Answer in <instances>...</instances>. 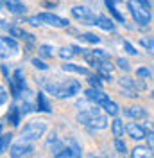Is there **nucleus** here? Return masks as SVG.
<instances>
[{"instance_id": "f257e3e1", "label": "nucleus", "mask_w": 154, "mask_h": 158, "mask_svg": "<svg viewBox=\"0 0 154 158\" xmlns=\"http://www.w3.org/2000/svg\"><path fill=\"white\" fill-rule=\"evenodd\" d=\"M45 90L56 99H68L81 92V83L77 79H67L65 83H45Z\"/></svg>"}, {"instance_id": "f03ea898", "label": "nucleus", "mask_w": 154, "mask_h": 158, "mask_svg": "<svg viewBox=\"0 0 154 158\" xmlns=\"http://www.w3.org/2000/svg\"><path fill=\"white\" fill-rule=\"evenodd\" d=\"M127 9L131 13V16L135 20L140 27H147L152 20V15H151V9H147L145 6H142L138 0H127Z\"/></svg>"}, {"instance_id": "7ed1b4c3", "label": "nucleus", "mask_w": 154, "mask_h": 158, "mask_svg": "<svg viewBox=\"0 0 154 158\" xmlns=\"http://www.w3.org/2000/svg\"><path fill=\"white\" fill-rule=\"evenodd\" d=\"M45 131H47V122H43V120H32L29 124H25V128L22 129V140L34 142L39 137H43Z\"/></svg>"}, {"instance_id": "20e7f679", "label": "nucleus", "mask_w": 154, "mask_h": 158, "mask_svg": "<svg viewBox=\"0 0 154 158\" xmlns=\"http://www.w3.org/2000/svg\"><path fill=\"white\" fill-rule=\"evenodd\" d=\"M18 52H20V45L13 36H0V58L2 59L14 58Z\"/></svg>"}, {"instance_id": "39448f33", "label": "nucleus", "mask_w": 154, "mask_h": 158, "mask_svg": "<svg viewBox=\"0 0 154 158\" xmlns=\"http://www.w3.org/2000/svg\"><path fill=\"white\" fill-rule=\"evenodd\" d=\"M72 16L75 20H79L81 23H86V25H97V16L91 13L90 7L86 6H74L72 7Z\"/></svg>"}, {"instance_id": "423d86ee", "label": "nucleus", "mask_w": 154, "mask_h": 158, "mask_svg": "<svg viewBox=\"0 0 154 158\" xmlns=\"http://www.w3.org/2000/svg\"><path fill=\"white\" fill-rule=\"evenodd\" d=\"M32 151H34L32 142H29V140H20L18 144H14V146L11 148L9 153H11L13 158H20V156H29Z\"/></svg>"}, {"instance_id": "0eeeda50", "label": "nucleus", "mask_w": 154, "mask_h": 158, "mask_svg": "<svg viewBox=\"0 0 154 158\" xmlns=\"http://www.w3.org/2000/svg\"><path fill=\"white\" fill-rule=\"evenodd\" d=\"M39 20L43 22V23H47V25H52V27H58V29H67L68 27V20L61 18L58 15H52V13H41L38 15Z\"/></svg>"}, {"instance_id": "6e6552de", "label": "nucleus", "mask_w": 154, "mask_h": 158, "mask_svg": "<svg viewBox=\"0 0 154 158\" xmlns=\"http://www.w3.org/2000/svg\"><path fill=\"white\" fill-rule=\"evenodd\" d=\"M125 133L129 135V138H133V140H145L147 137V129L142 126V124H138V122H129V124H125Z\"/></svg>"}, {"instance_id": "1a4fd4ad", "label": "nucleus", "mask_w": 154, "mask_h": 158, "mask_svg": "<svg viewBox=\"0 0 154 158\" xmlns=\"http://www.w3.org/2000/svg\"><path fill=\"white\" fill-rule=\"evenodd\" d=\"M84 95H86L88 101L95 102V104H99V106H104L107 101H109L107 94H104V92H102L100 88H93V86H90V88L84 92Z\"/></svg>"}, {"instance_id": "9d476101", "label": "nucleus", "mask_w": 154, "mask_h": 158, "mask_svg": "<svg viewBox=\"0 0 154 158\" xmlns=\"http://www.w3.org/2000/svg\"><path fill=\"white\" fill-rule=\"evenodd\" d=\"M124 115L129 117V118H135V120H145V118L149 117V111H147L144 106L135 104V106H127V108H124Z\"/></svg>"}, {"instance_id": "9b49d317", "label": "nucleus", "mask_w": 154, "mask_h": 158, "mask_svg": "<svg viewBox=\"0 0 154 158\" xmlns=\"http://www.w3.org/2000/svg\"><path fill=\"white\" fill-rule=\"evenodd\" d=\"M6 29L9 31V36L13 38H18V40H23V41H29V43H34V36L25 32V31L18 27V25H6Z\"/></svg>"}, {"instance_id": "f8f14e48", "label": "nucleus", "mask_w": 154, "mask_h": 158, "mask_svg": "<svg viewBox=\"0 0 154 158\" xmlns=\"http://www.w3.org/2000/svg\"><path fill=\"white\" fill-rule=\"evenodd\" d=\"M4 7L13 15H23L27 11V7L23 6L22 0H4Z\"/></svg>"}, {"instance_id": "ddd939ff", "label": "nucleus", "mask_w": 154, "mask_h": 158, "mask_svg": "<svg viewBox=\"0 0 154 158\" xmlns=\"http://www.w3.org/2000/svg\"><path fill=\"white\" fill-rule=\"evenodd\" d=\"M65 146H67V144H65L63 140H59L56 133H52V135L48 137V140L45 142V148H47L50 153H58V151H61Z\"/></svg>"}, {"instance_id": "4468645a", "label": "nucleus", "mask_w": 154, "mask_h": 158, "mask_svg": "<svg viewBox=\"0 0 154 158\" xmlns=\"http://www.w3.org/2000/svg\"><path fill=\"white\" fill-rule=\"evenodd\" d=\"M131 156L133 158H152L154 156V149L151 146H136L131 151Z\"/></svg>"}, {"instance_id": "2eb2a0df", "label": "nucleus", "mask_w": 154, "mask_h": 158, "mask_svg": "<svg viewBox=\"0 0 154 158\" xmlns=\"http://www.w3.org/2000/svg\"><path fill=\"white\" fill-rule=\"evenodd\" d=\"M107 117L106 115H102V113H97L91 117V122H90V128L91 129H106L107 128Z\"/></svg>"}, {"instance_id": "dca6fc26", "label": "nucleus", "mask_w": 154, "mask_h": 158, "mask_svg": "<svg viewBox=\"0 0 154 158\" xmlns=\"http://www.w3.org/2000/svg\"><path fill=\"white\" fill-rule=\"evenodd\" d=\"M20 120H22V111H20V108L16 106V104L9 106V111H7V122H11V124L16 128V126H20Z\"/></svg>"}, {"instance_id": "f3484780", "label": "nucleus", "mask_w": 154, "mask_h": 158, "mask_svg": "<svg viewBox=\"0 0 154 158\" xmlns=\"http://www.w3.org/2000/svg\"><path fill=\"white\" fill-rule=\"evenodd\" d=\"M36 110L38 111H45V113H50L52 111L50 104H48V99L43 92H38V95H36Z\"/></svg>"}, {"instance_id": "a211bd4d", "label": "nucleus", "mask_w": 154, "mask_h": 158, "mask_svg": "<svg viewBox=\"0 0 154 158\" xmlns=\"http://www.w3.org/2000/svg\"><path fill=\"white\" fill-rule=\"evenodd\" d=\"M13 83H14V86L20 90V94H22L23 90H27L25 77H23V70H22V69H16L14 72H13Z\"/></svg>"}, {"instance_id": "6ab92c4d", "label": "nucleus", "mask_w": 154, "mask_h": 158, "mask_svg": "<svg viewBox=\"0 0 154 158\" xmlns=\"http://www.w3.org/2000/svg\"><path fill=\"white\" fill-rule=\"evenodd\" d=\"M104 4H106V7H107V11H109V15L113 16V18L118 22V23H122V25H125V18L122 16V13L115 7V2L113 0H104Z\"/></svg>"}, {"instance_id": "aec40b11", "label": "nucleus", "mask_w": 154, "mask_h": 158, "mask_svg": "<svg viewBox=\"0 0 154 158\" xmlns=\"http://www.w3.org/2000/svg\"><path fill=\"white\" fill-rule=\"evenodd\" d=\"M97 25H99L102 31L115 32V23H113V20L107 18V16H104V15H99V16H97Z\"/></svg>"}, {"instance_id": "412c9836", "label": "nucleus", "mask_w": 154, "mask_h": 158, "mask_svg": "<svg viewBox=\"0 0 154 158\" xmlns=\"http://www.w3.org/2000/svg\"><path fill=\"white\" fill-rule=\"evenodd\" d=\"M61 69L65 70V72H72V74H79V76H90L88 69L81 67V65H74V63H65Z\"/></svg>"}, {"instance_id": "4be33fe9", "label": "nucleus", "mask_w": 154, "mask_h": 158, "mask_svg": "<svg viewBox=\"0 0 154 158\" xmlns=\"http://www.w3.org/2000/svg\"><path fill=\"white\" fill-rule=\"evenodd\" d=\"M125 131V126H124V120H120V118H115L113 122H111V133H113V137L115 138H120L124 135Z\"/></svg>"}, {"instance_id": "5701e85b", "label": "nucleus", "mask_w": 154, "mask_h": 158, "mask_svg": "<svg viewBox=\"0 0 154 158\" xmlns=\"http://www.w3.org/2000/svg\"><path fill=\"white\" fill-rule=\"evenodd\" d=\"M91 117H93L91 110L86 108V110H83V111H79V113H77V122H79V124H83V126H90Z\"/></svg>"}, {"instance_id": "b1692460", "label": "nucleus", "mask_w": 154, "mask_h": 158, "mask_svg": "<svg viewBox=\"0 0 154 158\" xmlns=\"http://www.w3.org/2000/svg\"><path fill=\"white\" fill-rule=\"evenodd\" d=\"M83 58H84V61H86L88 65H90V67H91V69H99V67H100V59H97L95 56H93V52H91V50H90V52H88V50H84V54H83Z\"/></svg>"}, {"instance_id": "393cba45", "label": "nucleus", "mask_w": 154, "mask_h": 158, "mask_svg": "<svg viewBox=\"0 0 154 158\" xmlns=\"http://www.w3.org/2000/svg\"><path fill=\"white\" fill-rule=\"evenodd\" d=\"M102 108L106 110V113L109 115V117H116V115H118V111H120V108H118V104H116L115 101H107Z\"/></svg>"}, {"instance_id": "a878e982", "label": "nucleus", "mask_w": 154, "mask_h": 158, "mask_svg": "<svg viewBox=\"0 0 154 158\" xmlns=\"http://www.w3.org/2000/svg\"><path fill=\"white\" fill-rule=\"evenodd\" d=\"M140 45L154 56V36H145V38H142L140 40Z\"/></svg>"}, {"instance_id": "bb28decb", "label": "nucleus", "mask_w": 154, "mask_h": 158, "mask_svg": "<svg viewBox=\"0 0 154 158\" xmlns=\"http://www.w3.org/2000/svg\"><path fill=\"white\" fill-rule=\"evenodd\" d=\"M11 138H13V135H11V133H6V135H0V155H2V151H6V149L9 148Z\"/></svg>"}, {"instance_id": "cd10ccee", "label": "nucleus", "mask_w": 154, "mask_h": 158, "mask_svg": "<svg viewBox=\"0 0 154 158\" xmlns=\"http://www.w3.org/2000/svg\"><path fill=\"white\" fill-rule=\"evenodd\" d=\"M52 47H50V45H47V43H45V45H39L38 47V54L39 56H41V58H52Z\"/></svg>"}, {"instance_id": "c85d7f7f", "label": "nucleus", "mask_w": 154, "mask_h": 158, "mask_svg": "<svg viewBox=\"0 0 154 158\" xmlns=\"http://www.w3.org/2000/svg\"><path fill=\"white\" fill-rule=\"evenodd\" d=\"M118 85L122 86V88H133V90H136L135 88V79H131V77H127V76H122V77L118 79Z\"/></svg>"}, {"instance_id": "c756f323", "label": "nucleus", "mask_w": 154, "mask_h": 158, "mask_svg": "<svg viewBox=\"0 0 154 158\" xmlns=\"http://www.w3.org/2000/svg\"><path fill=\"white\" fill-rule=\"evenodd\" d=\"M88 83H90V86H93V88H102V79H100L99 74L88 76Z\"/></svg>"}, {"instance_id": "7c9ffc66", "label": "nucleus", "mask_w": 154, "mask_h": 158, "mask_svg": "<svg viewBox=\"0 0 154 158\" xmlns=\"http://www.w3.org/2000/svg\"><path fill=\"white\" fill-rule=\"evenodd\" d=\"M67 146L72 149V151H74V155H75V156H81V155H83V151H81V146L77 144L74 138H68V140H67Z\"/></svg>"}, {"instance_id": "2f4dec72", "label": "nucleus", "mask_w": 154, "mask_h": 158, "mask_svg": "<svg viewBox=\"0 0 154 158\" xmlns=\"http://www.w3.org/2000/svg\"><path fill=\"white\" fill-rule=\"evenodd\" d=\"M54 156H56V158H72V156H75V155H74V151L68 148V146H65L61 151L54 153Z\"/></svg>"}, {"instance_id": "473e14b6", "label": "nucleus", "mask_w": 154, "mask_h": 158, "mask_svg": "<svg viewBox=\"0 0 154 158\" xmlns=\"http://www.w3.org/2000/svg\"><path fill=\"white\" fill-rule=\"evenodd\" d=\"M93 52V56H95L97 59H100V63L102 61H107V59H111V56L107 54L106 50H102V49H95V50H91Z\"/></svg>"}, {"instance_id": "72a5a7b5", "label": "nucleus", "mask_w": 154, "mask_h": 158, "mask_svg": "<svg viewBox=\"0 0 154 158\" xmlns=\"http://www.w3.org/2000/svg\"><path fill=\"white\" fill-rule=\"evenodd\" d=\"M74 54H75V52L72 50V47H68V49H67V47H63V49H59V52H58V56L61 59H70Z\"/></svg>"}, {"instance_id": "f704fd0d", "label": "nucleus", "mask_w": 154, "mask_h": 158, "mask_svg": "<svg viewBox=\"0 0 154 158\" xmlns=\"http://www.w3.org/2000/svg\"><path fill=\"white\" fill-rule=\"evenodd\" d=\"M115 149H116V153H120V155L127 153V146H125V142L122 138H115Z\"/></svg>"}, {"instance_id": "c9c22d12", "label": "nucleus", "mask_w": 154, "mask_h": 158, "mask_svg": "<svg viewBox=\"0 0 154 158\" xmlns=\"http://www.w3.org/2000/svg\"><path fill=\"white\" fill-rule=\"evenodd\" d=\"M79 38L88 41V43H100V38H99L97 34H93V32H86V34H83V36H79Z\"/></svg>"}, {"instance_id": "e433bc0d", "label": "nucleus", "mask_w": 154, "mask_h": 158, "mask_svg": "<svg viewBox=\"0 0 154 158\" xmlns=\"http://www.w3.org/2000/svg\"><path fill=\"white\" fill-rule=\"evenodd\" d=\"M136 77L149 79V77H152V72H151L149 69H145V67H140V69L136 70Z\"/></svg>"}, {"instance_id": "4c0bfd02", "label": "nucleus", "mask_w": 154, "mask_h": 158, "mask_svg": "<svg viewBox=\"0 0 154 158\" xmlns=\"http://www.w3.org/2000/svg\"><path fill=\"white\" fill-rule=\"evenodd\" d=\"M116 67L120 70H124V72H129L131 70V65H129V61L124 58H116Z\"/></svg>"}, {"instance_id": "58836bf2", "label": "nucleus", "mask_w": 154, "mask_h": 158, "mask_svg": "<svg viewBox=\"0 0 154 158\" xmlns=\"http://www.w3.org/2000/svg\"><path fill=\"white\" fill-rule=\"evenodd\" d=\"M122 95L127 99H136L140 94H138V90H133V88H122Z\"/></svg>"}, {"instance_id": "ea45409f", "label": "nucleus", "mask_w": 154, "mask_h": 158, "mask_svg": "<svg viewBox=\"0 0 154 158\" xmlns=\"http://www.w3.org/2000/svg\"><path fill=\"white\" fill-rule=\"evenodd\" d=\"M122 45H124V49H125V52H127V54H131V56H138V50L135 49V45H131L127 40H125Z\"/></svg>"}, {"instance_id": "a19ab883", "label": "nucleus", "mask_w": 154, "mask_h": 158, "mask_svg": "<svg viewBox=\"0 0 154 158\" xmlns=\"http://www.w3.org/2000/svg\"><path fill=\"white\" fill-rule=\"evenodd\" d=\"M97 74L100 76V79H102V81H113L111 72H107V70H104V69H99V70H97Z\"/></svg>"}, {"instance_id": "79ce46f5", "label": "nucleus", "mask_w": 154, "mask_h": 158, "mask_svg": "<svg viewBox=\"0 0 154 158\" xmlns=\"http://www.w3.org/2000/svg\"><path fill=\"white\" fill-rule=\"evenodd\" d=\"M135 88L138 90V92H145V90H147V85H145V81L142 77L135 79Z\"/></svg>"}, {"instance_id": "37998d69", "label": "nucleus", "mask_w": 154, "mask_h": 158, "mask_svg": "<svg viewBox=\"0 0 154 158\" xmlns=\"http://www.w3.org/2000/svg\"><path fill=\"white\" fill-rule=\"evenodd\" d=\"M32 65H34L38 70H47L48 69L47 63H45V61H41V59H38V58H32Z\"/></svg>"}, {"instance_id": "c03bdc74", "label": "nucleus", "mask_w": 154, "mask_h": 158, "mask_svg": "<svg viewBox=\"0 0 154 158\" xmlns=\"http://www.w3.org/2000/svg\"><path fill=\"white\" fill-rule=\"evenodd\" d=\"M23 22H27V23H30L32 27H39V25L43 23V22L39 20V16H30V18H25Z\"/></svg>"}, {"instance_id": "a18cd8bd", "label": "nucleus", "mask_w": 154, "mask_h": 158, "mask_svg": "<svg viewBox=\"0 0 154 158\" xmlns=\"http://www.w3.org/2000/svg\"><path fill=\"white\" fill-rule=\"evenodd\" d=\"M41 6H43V7H48V9H54V7L58 6V0H43Z\"/></svg>"}, {"instance_id": "49530a36", "label": "nucleus", "mask_w": 154, "mask_h": 158, "mask_svg": "<svg viewBox=\"0 0 154 158\" xmlns=\"http://www.w3.org/2000/svg\"><path fill=\"white\" fill-rule=\"evenodd\" d=\"M145 140H147V146H151V148L154 149V131H149L147 137H145Z\"/></svg>"}, {"instance_id": "de8ad7c7", "label": "nucleus", "mask_w": 154, "mask_h": 158, "mask_svg": "<svg viewBox=\"0 0 154 158\" xmlns=\"http://www.w3.org/2000/svg\"><path fill=\"white\" fill-rule=\"evenodd\" d=\"M7 95H9V94L6 92V88H4V86H0V104H4V102L7 101Z\"/></svg>"}, {"instance_id": "09e8293b", "label": "nucleus", "mask_w": 154, "mask_h": 158, "mask_svg": "<svg viewBox=\"0 0 154 158\" xmlns=\"http://www.w3.org/2000/svg\"><path fill=\"white\" fill-rule=\"evenodd\" d=\"M142 126L147 129V133H149V131H154V124H152V122H149L147 118H145V122H142Z\"/></svg>"}, {"instance_id": "8fccbe9b", "label": "nucleus", "mask_w": 154, "mask_h": 158, "mask_svg": "<svg viewBox=\"0 0 154 158\" xmlns=\"http://www.w3.org/2000/svg\"><path fill=\"white\" fill-rule=\"evenodd\" d=\"M72 50H74L75 54H81V56H83V54H84V50H86V49H81V47H77V45H72Z\"/></svg>"}, {"instance_id": "3c124183", "label": "nucleus", "mask_w": 154, "mask_h": 158, "mask_svg": "<svg viewBox=\"0 0 154 158\" xmlns=\"http://www.w3.org/2000/svg\"><path fill=\"white\" fill-rule=\"evenodd\" d=\"M138 2H140L142 6H145L147 9H151V2H149V0H138Z\"/></svg>"}, {"instance_id": "603ef678", "label": "nucleus", "mask_w": 154, "mask_h": 158, "mask_svg": "<svg viewBox=\"0 0 154 158\" xmlns=\"http://www.w3.org/2000/svg\"><path fill=\"white\" fill-rule=\"evenodd\" d=\"M2 72H4V76H6V77L9 79V72H7V69H6V65H2Z\"/></svg>"}, {"instance_id": "864d4df0", "label": "nucleus", "mask_w": 154, "mask_h": 158, "mask_svg": "<svg viewBox=\"0 0 154 158\" xmlns=\"http://www.w3.org/2000/svg\"><path fill=\"white\" fill-rule=\"evenodd\" d=\"M0 9H6V7H4V0H0Z\"/></svg>"}, {"instance_id": "5fc2aeb1", "label": "nucleus", "mask_w": 154, "mask_h": 158, "mask_svg": "<svg viewBox=\"0 0 154 158\" xmlns=\"http://www.w3.org/2000/svg\"><path fill=\"white\" fill-rule=\"evenodd\" d=\"M151 97H152V99H154V90H152V94H151Z\"/></svg>"}, {"instance_id": "6e6d98bb", "label": "nucleus", "mask_w": 154, "mask_h": 158, "mask_svg": "<svg viewBox=\"0 0 154 158\" xmlns=\"http://www.w3.org/2000/svg\"><path fill=\"white\" fill-rule=\"evenodd\" d=\"M2 126H4V124H0V133H2Z\"/></svg>"}, {"instance_id": "4d7b16f0", "label": "nucleus", "mask_w": 154, "mask_h": 158, "mask_svg": "<svg viewBox=\"0 0 154 158\" xmlns=\"http://www.w3.org/2000/svg\"><path fill=\"white\" fill-rule=\"evenodd\" d=\"M113 2H124V0H113Z\"/></svg>"}]
</instances>
